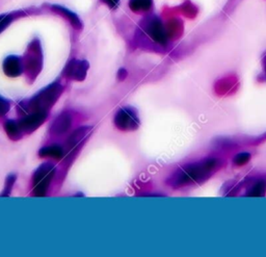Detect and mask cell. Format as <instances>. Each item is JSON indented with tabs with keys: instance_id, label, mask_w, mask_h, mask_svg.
<instances>
[{
	"instance_id": "obj_1",
	"label": "cell",
	"mask_w": 266,
	"mask_h": 257,
	"mask_svg": "<svg viewBox=\"0 0 266 257\" xmlns=\"http://www.w3.org/2000/svg\"><path fill=\"white\" fill-rule=\"evenodd\" d=\"M64 88L60 83H52L48 87L44 88L40 93H38L31 101L28 102L26 108L36 111V110H44L48 111L54 103L57 101L58 98L62 95Z\"/></svg>"
},
{
	"instance_id": "obj_2",
	"label": "cell",
	"mask_w": 266,
	"mask_h": 257,
	"mask_svg": "<svg viewBox=\"0 0 266 257\" xmlns=\"http://www.w3.org/2000/svg\"><path fill=\"white\" fill-rule=\"evenodd\" d=\"M54 167L47 163L38 168L34 174V195L37 197H44L47 194L50 182L54 175Z\"/></svg>"
},
{
	"instance_id": "obj_3",
	"label": "cell",
	"mask_w": 266,
	"mask_h": 257,
	"mask_svg": "<svg viewBox=\"0 0 266 257\" xmlns=\"http://www.w3.org/2000/svg\"><path fill=\"white\" fill-rule=\"evenodd\" d=\"M215 161H206L202 163L200 166H191L184 169L179 176L176 178V182H185L190 180H198L206 176L207 173H209L210 171L215 167Z\"/></svg>"
},
{
	"instance_id": "obj_4",
	"label": "cell",
	"mask_w": 266,
	"mask_h": 257,
	"mask_svg": "<svg viewBox=\"0 0 266 257\" xmlns=\"http://www.w3.org/2000/svg\"><path fill=\"white\" fill-rule=\"evenodd\" d=\"M114 124L121 131H136L140 125V120L132 108L124 107L116 112Z\"/></svg>"
},
{
	"instance_id": "obj_5",
	"label": "cell",
	"mask_w": 266,
	"mask_h": 257,
	"mask_svg": "<svg viewBox=\"0 0 266 257\" xmlns=\"http://www.w3.org/2000/svg\"><path fill=\"white\" fill-rule=\"evenodd\" d=\"M48 117V111L44 110H36L32 111L28 116L21 119L19 122V125L23 133H33L37 128H39L44 121H45Z\"/></svg>"
},
{
	"instance_id": "obj_6",
	"label": "cell",
	"mask_w": 266,
	"mask_h": 257,
	"mask_svg": "<svg viewBox=\"0 0 266 257\" xmlns=\"http://www.w3.org/2000/svg\"><path fill=\"white\" fill-rule=\"evenodd\" d=\"M87 70H88V63L86 61L73 60L69 62V64L66 66L64 75L69 79L82 81L86 76Z\"/></svg>"
},
{
	"instance_id": "obj_7",
	"label": "cell",
	"mask_w": 266,
	"mask_h": 257,
	"mask_svg": "<svg viewBox=\"0 0 266 257\" xmlns=\"http://www.w3.org/2000/svg\"><path fill=\"white\" fill-rule=\"evenodd\" d=\"M26 69L28 73H39L42 65V55L40 51V46L38 45L37 41L32 43L31 47H29V52L26 58Z\"/></svg>"
},
{
	"instance_id": "obj_8",
	"label": "cell",
	"mask_w": 266,
	"mask_h": 257,
	"mask_svg": "<svg viewBox=\"0 0 266 257\" xmlns=\"http://www.w3.org/2000/svg\"><path fill=\"white\" fill-rule=\"evenodd\" d=\"M146 32L156 42L160 43V44H166L167 35L164 30V26H162L158 19L153 18L150 21H148L146 24Z\"/></svg>"
},
{
	"instance_id": "obj_9",
	"label": "cell",
	"mask_w": 266,
	"mask_h": 257,
	"mask_svg": "<svg viewBox=\"0 0 266 257\" xmlns=\"http://www.w3.org/2000/svg\"><path fill=\"white\" fill-rule=\"evenodd\" d=\"M4 71L10 77H17L22 74L23 66L21 59L16 55H10L4 62Z\"/></svg>"
},
{
	"instance_id": "obj_10",
	"label": "cell",
	"mask_w": 266,
	"mask_h": 257,
	"mask_svg": "<svg viewBox=\"0 0 266 257\" xmlns=\"http://www.w3.org/2000/svg\"><path fill=\"white\" fill-rule=\"evenodd\" d=\"M72 125V118L68 113H62L61 116H58L57 119L54 121L51 132L54 135H63L69 131V128Z\"/></svg>"
},
{
	"instance_id": "obj_11",
	"label": "cell",
	"mask_w": 266,
	"mask_h": 257,
	"mask_svg": "<svg viewBox=\"0 0 266 257\" xmlns=\"http://www.w3.org/2000/svg\"><path fill=\"white\" fill-rule=\"evenodd\" d=\"M52 10L57 13V14H60V15H62L63 17H65L72 25L74 28H81V21L80 19L78 18V16L76 15V14H74L73 12H71L70 10L64 8V7H61V6H52Z\"/></svg>"
},
{
	"instance_id": "obj_12",
	"label": "cell",
	"mask_w": 266,
	"mask_h": 257,
	"mask_svg": "<svg viewBox=\"0 0 266 257\" xmlns=\"http://www.w3.org/2000/svg\"><path fill=\"white\" fill-rule=\"evenodd\" d=\"M91 130H92L91 126H83V127H80V128H78V130L74 132L68 140L69 148L72 149L75 146H77L79 143L86 137V135L91 132Z\"/></svg>"
},
{
	"instance_id": "obj_13",
	"label": "cell",
	"mask_w": 266,
	"mask_h": 257,
	"mask_svg": "<svg viewBox=\"0 0 266 257\" xmlns=\"http://www.w3.org/2000/svg\"><path fill=\"white\" fill-rule=\"evenodd\" d=\"M41 158H50L54 160H61L64 156V150L58 145H51L47 147H43L39 152Z\"/></svg>"
},
{
	"instance_id": "obj_14",
	"label": "cell",
	"mask_w": 266,
	"mask_h": 257,
	"mask_svg": "<svg viewBox=\"0 0 266 257\" xmlns=\"http://www.w3.org/2000/svg\"><path fill=\"white\" fill-rule=\"evenodd\" d=\"M5 128L7 135L11 138V140H19L23 136V132L19 125V122L17 121H13V120L7 121Z\"/></svg>"
},
{
	"instance_id": "obj_15",
	"label": "cell",
	"mask_w": 266,
	"mask_h": 257,
	"mask_svg": "<svg viewBox=\"0 0 266 257\" xmlns=\"http://www.w3.org/2000/svg\"><path fill=\"white\" fill-rule=\"evenodd\" d=\"M129 7L136 13L147 12L152 7V0H130Z\"/></svg>"
},
{
	"instance_id": "obj_16",
	"label": "cell",
	"mask_w": 266,
	"mask_h": 257,
	"mask_svg": "<svg viewBox=\"0 0 266 257\" xmlns=\"http://www.w3.org/2000/svg\"><path fill=\"white\" fill-rule=\"evenodd\" d=\"M15 180H16V176H15V175H10L8 178H7V181H6V187H5V191H4V193L2 194V197H4V196H9L10 195V193H11V190H12V188H13V185H14V183H15Z\"/></svg>"
},
{
	"instance_id": "obj_17",
	"label": "cell",
	"mask_w": 266,
	"mask_h": 257,
	"mask_svg": "<svg viewBox=\"0 0 266 257\" xmlns=\"http://www.w3.org/2000/svg\"><path fill=\"white\" fill-rule=\"evenodd\" d=\"M13 20V15H0V33H3Z\"/></svg>"
},
{
	"instance_id": "obj_18",
	"label": "cell",
	"mask_w": 266,
	"mask_h": 257,
	"mask_svg": "<svg viewBox=\"0 0 266 257\" xmlns=\"http://www.w3.org/2000/svg\"><path fill=\"white\" fill-rule=\"evenodd\" d=\"M10 110V103L5 98L0 96V116H4Z\"/></svg>"
},
{
	"instance_id": "obj_19",
	"label": "cell",
	"mask_w": 266,
	"mask_h": 257,
	"mask_svg": "<svg viewBox=\"0 0 266 257\" xmlns=\"http://www.w3.org/2000/svg\"><path fill=\"white\" fill-rule=\"evenodd\" d=\"M102 2L106 4L110 9H115L117 6H119L120 0H102Z\"/></svg>"
}]
</instances>
